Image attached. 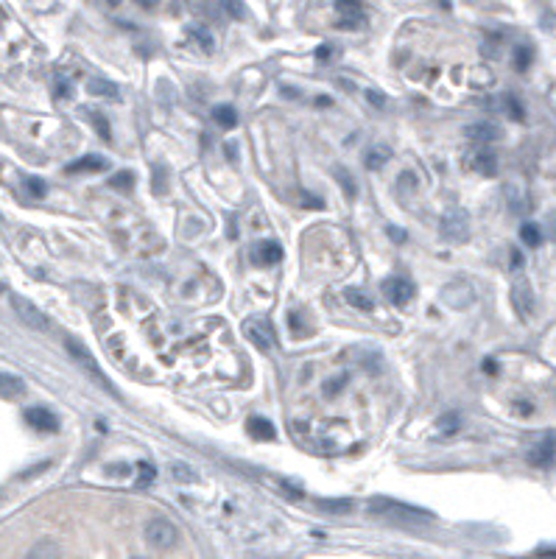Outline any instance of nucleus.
<instances>
[{
	"mask_svg": "<svg viewBox=\"0 0 556 559\" xmlns=\"http://www.w3.org/2000/svg\"><path fill=\"white\" fill-rule=\"evenodd\" d=\"M369 512L380 514V517H386V520H394V523H406V526H414V523H430V520H433V514L430 512L417 509V507H406V504L391 501V498H372Z\"/></svg>",
	"mask_w": 556,
	"mask_h": 559,
	"instance_id": "obj_1",
	"label": "nucleus"
},
{
	"mask_svg": "<svg viewBox=\"0 0 556 559\" xmlns=\"http://www.w3.org/2000/svg\"><path fill=\"white\" fill-rule=\"evenodd\" d=\"M145 540H148V546H151V548H157V551H168L171 546H177L179 531H177V526H174L171 520H165V517H154V520H148V526H145Z\"/></svg>",
	"mask_w": 556,
	"mask_h": 559,
	"instance_id": "obj_2",
	"label": "nucleus"
},
{
	"mask_svg": "<svg viewBox=\"0 0 556 559\" xmlns=\"http://www.w3.org/2000/svg\"><path fill=\"white\" fill-rule=\"evenodd\" d=\"M65 347H67V353H70V355H73V358L79 361V367H84V372L90 375V377H95V380H98V383H101V386H104L106 392H112V394H115L112 383L106 380V375L98 370V361H95L93 353H90V350H87L84 344H79L76 338H67V341H65Z\"/></svg>",
	"mask_w": 556,
	"mask_h": 559,
	"instance_id": "obj_3",
	"label": "nucleus"
},
{
	"mask_svg": "<svg viewBox=\"0 0 556 559\" xmlns=\"http://www.w3.org/2000/svg\"><path fill=\"white\" fill-rule=\"evenodd\" d=\"M11 308H14V314H17V319L23 322V325H28L31 330H40V333H48L50 330V322H48V316L34 305V302H28L26 297H11Z\"/></svg>",
	"mask_w": 556,
	"mask_h": 559,
	"instance_id": "obj_4",
	"label": "nucleus"
},
{
	"mask_svg": "<svg viewBox=\"0 0 556 559\" xmlns=\"http://www.w3.org/2000/svg\"><path fill=\"white\" fill-rule=\"evenodd\" d=\"M442 302L453 311H467L475 302V288L467 280H453L442 288Z\"/></svg>",
	"mask_w": 556,
	"mask_h": 559,
	"instance_id": "obj_5",
	"label": "nucleus"
},
{
	"mask_svg": "<svg viewBox=\"0 0 556 559\" xmlns=\"http://www.w3.org/2000/svg\"><path fill=\"white\" fill-rule=\"evenodd\" d=\"M380 291H383V297H386L389 302H394V305H408V302L417 297V285L406 277L383 280V282H380Z\"/></svg>",
	"mask_w": 556,
	"mask_h": 559,
	"instance_id": "obj_6",
	"label": "nucleus"
},
{
	"mask_svg": "<svg viewBox=\"0 0 556 559\" xmlns=\"http://www.w3.org/2000/svg\"><path fill=\"white\" fill-rule=\"evenodd\" d=\"M442 235L447 240H467L469 238V216L464 213L462 207H453L445 213L442 218Z\"/></svg>",
	"mask_w": 556,
	"mask_h": 559,
	"instance_id": "obj_7",
	"label": "nucleus"
},
{
	"mask_svg": "<svg viewBox=\"0 0 556 559\" xmlns=\"http://www.w3.org/2000/svg\"><path fill=\"white\" fill-rule=\"evenodd\" d=\"M243 333H246V338H249L257 350H272L274 341H277L274 327L269 325L266 319H249V322L243 325Z\"/></svg>",
	"mask_w": 556,
	"mask_h": 559,
	"instance_id": "obj_8",
	"label": "nucleus"
},
{
	"mask_svg": "<svg viewBox=\"0 0 556 559\" xmlns=\"http://www.w3.org/2000/svg\"><path fill=\"white\" fill-rule=\"evenodd\" d=\"M335 11H338V23H335L338 28H361L367 20L361 0H338Z\"/></svg>",
	"mask_w": 556,
	"mask_h": 559,
	"instance_id": "obj_9",
	"label": "nucleus"
},
{
	"mask_svg": "<svg viewBox=\"0 0 556 559\" xmlns=\"http://www.w3.org/2000/svg\"><path fill=\"white\" fill-rule=\"evenodd\" d=\"M511 305H514V311H517L523 319H528V316L534 314V291H531L528 280L520 277L514 285H511Z\"/></svg>",
	"mask_w": 556,
	"mask_h": 559,
	"instance_id": "obj_10",
	"label": "nucleus"
},
{
	"mask_svg": "<svg viewBox=\"0 0 556 559\" xmlns=\"http://www.w3.org/2000/svg\"><path fill=\"white\" fill-rule=\"evenodd\" d=\"M26 422L34 428V431H43V433H56L59 431V419L50 409H43V406H31L26 409Z\"/></svg>",
	"mask_w": 556,
	"mask_h": 559,
	"instance_id": "obj_11",
	"label": "nucleus"
},
{
	"mask_svg": "<svg viewBox=\"0 0 556 559\" xmlns=\"http://www.w3.org/2000/svg\"><path fill=\"white\" fill-rule=\"evenodd\" d=\"M464 138L472 140V143H495L501 138V129L495 123H469L464 129Z\"/></svg>",
	"mask_w": 556,
	"mask_h": 559,
	"instance_id": "obj_12",
	"label": "nucleus"
},
{
	"mask_svg": "<svg viewBox=\"0 0 556 559\" xmlns=\"http://www.w3.org/2000/svg\"><path fill=\"white\" fill-rule=\"evenodd\" d=\"M109 168V160H104V157H82V160H76V162H70L67 165V174H98V171H106Z\"/></svg>",
	"mask_w": 556,
	"mask_h": 559,
	"instance_id": "obj_13",
	"label": "nucleus"
},
{
	"mask_svg": "<svg viewBox=\"0 0 556 559\" xmlns=\"http://www.w3.org/2000/svg\"><path fill=\"white\" fill-rule=\"evenodd\" d=\"M59 557H62V548H59L56 540H40L26 554V559H59Z\"/></svg>",
	"mask_w": 556,
	"mask_h": 559,
	"instance_id": "obj_14",
	"label": "nucleus"
},
{
	"mask_svg": "<svg viewBox=\"0 0 556 559\" xmlns=\"http://www.w3.org/2000/svg\"><path fill=\"white\" fill-rule=\"evenodd\" d=\"M472 168L484 177H495L498 174V157L492 151H478V154H472Z\"/></svg>",
	"mask_w": 556,
	"mask_h": 559,
	"instance_id": "obj_15",
	"label": "nucleus"
},
{
	"mask_svg": "<svg viewBox=\"0 0 556 559\" xmlns=\"http://www.w3.org/2000/svg\"><path fill=\"white\" fill-rule=\"evenodd\" d=\"M246 431L252 433V439H263V442H272V439L277 436V433H274V425H272L269 419H260V417H249Z\"/></svg>",
	"mask_w": 556,
	"mask_h": 559,
	"instance_id": "obj_16",
	"label": "nucleus"
},
{
	"mask_svg": "<svg viewBox=\"0 0 556 559\" xmlns=\"http://www.w3.org/2000/svg\"><path fill=\"white\" fill-rule=\"evenodd\" d=\"M255 252H257V255H255V260H257V263H263V266H277L279 260H282V246L274 243V240H269V243L257 246Z\"/></svg>",
	"mask_w": 556,
	"mask_h": 559,
	"instance_id": "obj_17",
	"label": "nucleus"
},
{
	"mask_svg": "<svg viewBox=\"0 0 556 559\" xmlns=\"http://www.w3.org/2000/svg\"><path fill=\"white\" fill-rule=\"evenodd\" d=\"M459 431H462V417H459L456 411H447V414H442V417L436 419V433H439V436L450 439V436H456Z\"/></svg>",
	"mask_w": 556,
	"mask_h": 559,
	"instance_id": "obj_18",
	"label": "nucleus"
},
{
	"mask_svg": "<svg viewBox=\"0 0 556 559\" xmlns=\"http://www.w3.org/2000/svg\"><path fill=\"white\" fill-rule=\"evenodd\" d=\"M344 302L352 305V308H358V311H372L374 308V299H372L364 288H347L344 291Z\"/></svg>",
	"mask_w": 556,
	"mask_h": 559,
	"instance_id": "obj_19",
	"label": "nucleus"
},
{
	"mask_svg": "<svg viewBox=\"0 0 556 559\" xmlns=\"http://www.w3.org/2000/svg\"><path fill=\"white\" fill-rule=\"evenodd\" d=\"M528 462L534 467H551L554 465V445H551V442L537 445V448L528 453Z\"/></svg>",
	"mask_w": 556,
	"mask_h": 559,
	"instance_id": "obj_20",
	"label": "nucleus"
},
{
	"mask_svg": "<svg viewBox=\"0 0 556 559\" xmlns=\"http://www.w3.org/2000/svg\"><path fill=\"white\" fill-rule=\"evenodd\" d=\"M26 392V383L14 375L0 372V397H20Z\"/></svg>",
	"mask_w": 556,
	"mask_h": 559,
	"instance_id": "obj_21",
	"label": "nucleus"
},
{
	"mask_svg": "<svg viewBox=\"0 0 556 559\" xmlns=\"http://www.w3.org/2000/svg\"><path fill=\"white\" fill-rule=\"evenodd\" d=\"M87 90H90V95H98V98H109V101H118V98H121L118 87H115L112 82H104V79H90Z\"/></svg>",
	"mask_w": 556,
	"mask_h": 559,
	"instance_id": "obj_22",
	"label": "nucleus"
},
{
	"mask_svg": "<svg viewBox=\"0 0 556 559\" xmlns=\"http://www.w3.org/2000/svg\"><path fill=\"white\" fill-rule=\"evenodd\" d=\"M213 118H216V123H218L221 129H235V126H238V112L232 109L230 104L216 106V109H213Z\"/></svg>",
	"mask_w": 556,
	"mask_h": 559,
	"instance_id": "obj_23",
	"label": "nucleus"
},
{
	"mask_svg": "<svg viewBox=\"0 0 556 559\" xmlns=\"http://www.w3.org/2000/svg\"><path fill=\"white\" fill-rule=\"evenodd\" d=\"M319 509L330 514H350L352 512V501L350 498H327V501H319Z\"/></svg>",
	"mask_w": 556,
	"mask_h": 559,
	"instance_id": "obj_24",
	"label": "nucleus"
},
{
	"mask_svg": "<svg viewBox=\"0 0 556 559\" xmlns=\"http://www.w3.org/2000/svg\"><path fill=\"white\" fill-rule=\"evenodd\" d=\"M389 160H391V151L386 145H372L369 154H367V165L369 168H383Z\"/></svg>",
	"mask_w": 556,
	"mask_h": 559,
	"instance_id": "obj_25",
	"label": "nucleus"
},
{
	"mask_svg": "<svg viewBox=\"0 0 556 559\" xmlns=\"http://www.w3.org/2000/svg\"><path fill=\"white\" fill-rule=\"evenodd\" d=\"M333 177H335V179L341 182V190H344V196L355 199V193H358V190H355V179H352V174H347V171H344L341 165H335V168H333Z\"/></svg>",
	"mask_w": 556,
	"mask_h": 559,
	"instance_id": "obj_26",
	"label": "nucleus"
},
{
	"mask_svg": "<svg viewBox=\"0 0 556 559\" xmlns=\"http://www.w3.org/2000/svg\"><path fill=\"white\" fill-rule=\"evenodd\" d=\"M520 238H523V243H526V246H531V249L543 243V233H540V227H537V224H523Z\"/></svg>",
	"mask_w": 556,
	"mask_h": 559,
	"instance_id": "obj_27",
	"label": "nucleus"
},
{
	"mask_svg": "<svg viewBox=\"0 0 556 559\" xmlns=\"http://www.w3.org/2000/svg\"><path fill=\"white\" fill-rule=\"evenodd\" d=\"M109 185L115 187V190H132V185H135V174H132V171H121V174H115V177L109 179Z\"/></svg>",
	"mask_w": 556,
	"mask_h": 559,
	"instance_id": "obj_28",
	"label": "nucleus"
},
{
	"mask_svg": "<svg viewBox=\"0 0 556 559\" xmlns=\"http://www.w3.org/2000/svg\"><path fill=\"white\" fill-rule=\"evenodd\" d=\"M528 65H531V48L520 45L514 50V67H517V70H526Z\"/></svg>",
	"mask_w": 556,
	"mask_h": 559,
	"instance_id": "obj_29",
	"label": "nucleus"
},
{
	"mask_svg": "<svg viewBox=\"0 0 556 559\" xmlns=\"http://www.w3.org/2000/svg\"><path fill=\"white\" fill-rule=\"evenodd\" d=\"M90 121H93V126L98 129V135L104 140L112 138V129H109V123H106V118L104 115H98V112H90Z\"/></svg>",
	"mask_w": 556,
	"mask_h": 559,
	"instance_id": "obj_30",
	"label": "nucleus"
},
{
	"mask_svg": "<svg viewBox=\"0 0 556 559\" xmlns=\"http://www.w3.org/2000/svg\"><path fill=\"white\" fill-rule=\"evenodd\" d=\"M171 472H174V478H177L179 484H190V481H193V475H196L190 467L179 465V462H177V465H171Z\"/></svg>",
	"mask_w": 556,
	"mask_h": 559,
	"instance_id": "obj_31",
	"label": "nucleus"
},
{
	"mask_svg": "<svg viewBox=\"0 0 556 559\" xmlns=\"http://www.w3.org/2000/svg\"><path fill=\"white\" fill-rule=\"evenodd\" d=\"M157 478V470H154V465H148V462H140V478L138 484L143 487V484H151Z\"/></svg>",
	"mask_w": 556,
	"mask_h": 559,
	"instance_id": "obj_32",
	"label": "nucleus"
},
{
	"mask_svg": "<svg viewBox=\"0 0 556 559\" xmlns=\"http://www.w3.org/2000/svg\"><path fill=\"white\" fill-rule=\"evenodd\" d=\"M190 34H193V37H196V40L201 43V48H204V50H213V37H210V34H207L204 28H199V26H196V28H193Z\"/></svg>",
	"mask_w": 556,
	"mask_h": 559,
	"instance_id": "obj_33",
	"label": "nucleus"
},
{
	"mask_svg": "<svg viewBox=\"0 0 556 559\" xmlns=\"http://www.w3.org/2000/svg\"><path fill=\"white\" fill-rule=\"evenodd\" d=\"M224 6H227V11H230L232 17H246V9H243L240 0H224Z\"/></svg>",
	"mask_w": 556,
	"mask_h": 559,
	"instance_id": "obj_34",
	"label": "nucleus"
},
{
	"mask_svg": "<svg viewBox=\"0 0 556 559\" xmlns=\"http://www.w3.org/2000/svg\"><path fill=\"white\" fill-rule=\"evenodd\" d=\"M367 101L374 104V106H380V109L386 106V98H383V93H377V90H369V93H367Z\"/></svg>",
	"mask_w": 556,
	"mask_h": 559,
	"instance_id": "obj_35",
	"label": "nucleus"
},
{
	"mask_svg": "<svg viewBox=\"0 0 556 559\" xmlns=\"http://www.w3.org/2000/svg\"><path fill=\"white\" fill-rule=\"evenodd\" d=\"M28 190H31L34 196H45V182H40V179H31V182H28Z\"/></svg>",
	"mask_w": 556,
	"mask_h": 559,
	"instance_id": "obj_36",
	"label": "nucleus"
},
{
	"mask_svg": "<svg viewBox=\"0 0 556 559\" xmlns=\"http://www.w3.org/2000/svg\"><path fill=\"white\" fill-rule=\"evenodd\" d=\"M330 56H333V48L330 45H322L319 50H316V59H319V62H325V59H330Z\"/></svg>",
	"mask_w": 556,
	"mask_h": 559,
	"instance_id": "obj_37",
	"label": "nucleus"
},
{
	"mask_svg": "<svg viewBox=\"0 0 556 559\" xmlns=\"http://www.w3.org/2000/svg\"><path fill=\"white\" fill-rule=\"evenodd\" d=\"M305 204H311V210H319V207H322V199H316V196L305 193Z\"/></svg>",
	"mask_w": 556,
	"mask_h": 559,
	"instance_id": "obj_38",
	"label": "nucleus"
},
{
	"mask_svg": "<svg viewBox=\"0 0 556 559\" xmlns=\"http://www.w3.org/2000/svg\"><path fill=\"white\" fill-rule=\"evenodd\" d=\"M509 109H511V115H514L517 121H523V109H520V104H517L514 98H509Z\"/></svg>",
	"mask_w": 556,
	"mask_h": 559,
	"instance_id": "obj_39",
	"label": "nucleus"
},
{
	"mask_svg": "<svg viewBox=\"0 0 556 559\" xmlns=\"http://www.w3.org/2000/svg\"><path fill=\"white\" fill-rule=\"evenodd\" d=\"M67 93H70L67 82H56V95H59V98H67Z\"/></svg>",
	"mask_w": 556,
	"mask_h": 559,
	"instance_id": "obj_40",
	"label": "nucleus"
},
{
	"mask_svg": "<svg viewBox=\"0 0 556 559\" xmlns=\"http://www.w3.org/2000/svg\"><path fill=\"white\" fill-rule=\"evenodd\" d=\"M138 6H143V9H157L160 6V0H135Z\"/></svg>",
	"mask_w": 556,
	"mask_h": 559,
	"instance_id": "obj_41",
	"label": "nucleus"
},
{
	"mask_svg": "<svg viewBox=\"0 0 556 559\" xmlns=\"http://www.w3.org/2000/svg\"><path fill=\"white\" fill-rule=\"evenodd\" d=\"M484 370H486V372H498V367H495V361H486V364H484Z\"/></svg>",
	"mask_w": 556,
	"mask_h": 559,
	"instance_id": "obj_42",
	"label": "nucleus"
},
{
	"mask_svg": "<svg viewBox=\"0 0 556 559\" xmlns=\"http://www.w3.org/2000/svg\"><path fill=\"white\" fill-rule=\"evenodd\" d=\"M520 263H523V258H520V252H514L511 255V266H520Z\"/></svg>",
	"mask_w": 556,
	"mask_h": 559,
	"instance_id": "obj_43",
	"label": "nucleus"
},
{
	"mask_svg": "<svg viewBox=\"0 0 556 559\" xmlns=\"http://www.w3.org/2000/svg\"><path fill=\"white\" fill-rule=\"evenodd\" d=\"M106 6H121V0H106Z\"/></svg>",
	"mask_w": 556,
	"mask_h": 559,
	"instance_id": "obj_44",
	"label": "nucleus"
},
{
	"mask_svg": "<svg viewBox=\"0 0 556 559\" xmlns=\"http://www.w3.org/2000/svg\"><path fill=\"white\" fill-rule=\"evenodd\" d=\"M3 291H6V285H3V282H0V294H3Z\"/></svg>",
	"mask_w": 556,
	"mask_h": 559,
	"instance_id": "obj_45",
	"label": "nucleus"
},
{
	"mask_svg": "<svg viewBox=\"0 0 556 559\" xmlns=\"http://www.w3.org/2000/svg\"><path fill=\"white\" fill-rule=\"evenodd\" d=\"M135 559H148V557H135Z\"/></svg>",
	"mask_w": 556,
	"mask_h": 559,
	"instance_id": "obj_46",
	"label": "nucleus"
}]
</instances>
